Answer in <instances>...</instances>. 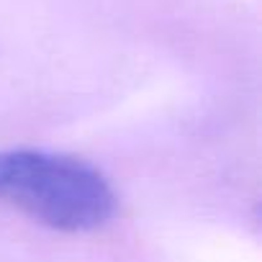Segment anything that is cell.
Segmentation results:
<instances>
[{"mask_svg": "<svg viewBox=\"0 0 262 262\" xmlns=\"http://www.w3.org/2000/svg\"><path fill=\"white\" fill-rule=\"evenodd\" d=\"M0 203L67 234L100 229L118 198L108 178L85 160L44 149L0 152Z\"/></svg>", "mask_w": 262, "mask_h": 262, "instance_id": "cell-1", "label": "cell"}]
</instances>
